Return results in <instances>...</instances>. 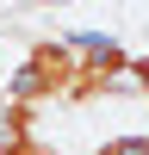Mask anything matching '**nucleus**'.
<instances>
[{
	"mask_svg": "<svg viewBox=\"0 0 149 155\" xmlns=\"http://www.w3.org/2000/svg\"><path fill=\"white\" fill-rule=\"evenodd\" d=\"M74 62H81L74 37H31V44H25V56L12 62V74H6V99H25V106H37V112L68 106Z\"/></svg>",
	"mask_w": 149,
	"mask_h": 155,
	"instance_id": "obj_1",
	"label": "nucleus"
},
{
	"mask_svg": "<svg viewBox=\"0 0 149 155\" xmlns=\"http://www.w3.org/2000/svg\"><path fill=\"white\" fill-rule=\"evenodd\" d=\"M74 50H81V62H74L68 106H99L131 81V50L118 37H74Z\"/></svg>",
	"mask_w": 149,
	"mask_h": 155,
	"instance_id": "obj_2",
	"label": "nucleus"
},
{
	"mask_svg": "<svg viewBox=\"0 0 149 155\" xmlns=\"http://www.w3.org/2000/svg\"><path fill=\"white\" fill-rule=\"evenodd\" d=\"M93 155H149V130H124V137H106Z\"/></svg>",
	"mask_w": 149,
	"mask_h": 155,
	"instance_id": "obj_3",
	"label": "nucleus"
},
{
	"mask_svg": "<svg viewBox=\"0 0 149 155\" xmlns=\"http://www.w3.org/2000/svg\"><path fill=\"white\" fill-rule=\"evenodd\" d=\"M0 155H62V149H56V143H44V137H12V143L0 137Z\"/></svg>",
	"mask_w": 149,
	"mask_h": 155,
	"instance_id": "obj_4",
	"label": "nucleus"
},
{
	"mask_svg": "<svg viewBox=\"0 0 149 155\" xmlns=\"http://www.w3.org/2000/svg\"><path fill=\"white\" fill-rule=\"evenodd\" d=\"M0 112H6V74H0Z\"/></svg>",
	"mask_w": 149,
	"mask_h": 155,
	"instance_id": "obj_5",
	"label": "nucleus"
}]
</instances>
